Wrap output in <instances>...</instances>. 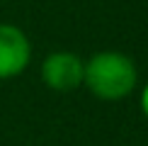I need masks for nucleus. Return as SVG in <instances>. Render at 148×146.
Listing matches in <instances>:
<instances>
[{"instance_id": "obj_1", "label": "nucleus", "mask_w": 148, "mask_h": 146, "mask_svg": "<svg viewBox=\"0 0 148 146\" xmlns=\"http://www.w3.org/2000/svg\"><path fill=\"white\" fill-rule=\"evenodd\" d=\"M83 85L97 100L119 102L129 97L138 85V68L131 56L121 51H97L85 61Z\"/></svg>"}, {"instance_id": "obj_2", "label": "nucleus", "mask_w": 148, "mask_h": 146, "mask_svg": "<svg viewBox=\"0 0 148 146\" xmlns=\"http://www.w3.org/2000/svg\"><path fill=\"white\" fill-rule=\"evenodd\" d=\"M85 61L73 51H53L41 63V81L49 90L71 93L83 85Z\"/></svg>"}, {"instance_id": "obj_3", "label": "nucleus", "mask_w": 148, "mask_h": 146, "mask_svg": "<svg viewBox=\"0 0 148 146\" xmlns=\"http://www.w3.org/2000/svg\"><path fill=\"white\" fill-rule=\"evenodd\" d=\"M32 61V41L17 24L0 22V81L17 78Z\"/></svg>"}, {"instance_id": "obj_4", "label": "nucleus", "mask_w": 148, "mask_h": 146, "mask_svg": "<svg viewBox=\"0 0 148 146\" xmlns=\"http://www.w3.org/2000/svg\"><path fill=\"white\" fill-rule=\"evenodd\" d=\"M141 112L148 117V83L143 85V90H141Z\"/></svg>"}]
</instances>
